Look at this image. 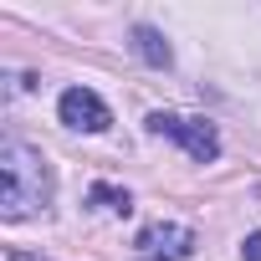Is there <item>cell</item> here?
<instances>
[{
    "instance_id": "6da1fadb",
    "label": "cell",
    "mask_w": 261,
    "mask_h": 261,
    "mask_svg": "<svg viewBox=\"0 0 261 261\" xmlns=\"http://www.w3.org/2000/svg\"><path fill=\"white\" fill-rule=\"evenodd\" d=\"M51 195H57V179H51V164L41 149H31L21 139L0 144V215L31 220L51 205Z\"/></svg>"
},
{
    "instance_id": "7a4b0ae2",
    "label": "cell",
    "mask_w": 261,
    "mask_h": 261,
    "mask_svg": "<svg viewBox=\"0 0 261 261\" xmlns=\"http://www.w3.org/2000/svg\"><path fill=\"white\" fill-rule=\"evenodd\" d=\"M149 134L159 139H174L190 159L200 164H215L220 159V134L205 123V118H185V113H149Z\"/></svg>"
},
{
    "instance_id": "3957f363",
    "label": "cell",
    "mask_w": 261,
    "mask_h": 261,
    "mask_svg": "<svg viewBox=\"0 0 261 261\" xmlns=\"http://www.w3.org/2000/svg\"><path fill=\"white\" fill-rule=\"evenodd\" d=\"M190 251H195V230L179 225V220H154L134 241V256L139 261H185Z\"/></svg>"
},
{
    "instance_id": "277c9868",
    "label": "cell",
    "mask_w": 261,
    "mask_h": 261,
    "mask_svg": "<svg viewBox=\"0 0 261 261\" xmlns=\"http://www.w3.org/2000/svg\"><path fill=\"white\" fill-rule=\"evenodd\" d=\"M57 113H62V123H67V128H82V134H102V128L113 123L108 102H102L92 87H67V92H62V102H57Z\"/></svg>"
},
{
    "instance_id": "5b68a950",
    "label": "cell",
    "mask_w": 261,
    "mask_h": 261,
    "mask_svg": "<svg viewBox=\"0 0 261 261\" xmlns=\"http://www.w3.org/2000/svg\"><path fill=\"white\" fill-rule=\"evenodd\" d=\"M134 51L149 62V67H169L174 62V51H169V41H164V31H154V26H134Z\"/></svg>"
},
{
    "instance_id": "8992f818",
    "label": "cell",
    "mask_w": 261,
    "mask_h": 261,
    "mask_svg": "<svg viewBox=\"0 0 261 261\" xmlns=\"http://www.w3.org/2000/svg\"><path fill=\"white\" fill-rule=\"evenodd\" d=\"M97 210H113V215H128L134 210V200H128V190H113V185H92V195H87Z\"/></svg>"
},
{
    "instance_id": "52a82bcc",
    "label": "cell",
    "mask_w": 261,
    "mask_h": 261,
    "mask_svg": "<svg viewBox=\"0 0 261 261\" xmlns=\"http://www.w3.org/2000/svg\"><path fill=\"white\" fill-rule=\"evenodd\" d=\"M241 256H246V261H261V230H251V236L241 241Z\"/></svg>"
},
{
    "instance_id": "ba28073f",
    "label": "cell",
    "mask_w": 261,
    "mask_h": 261,
    "mask_svg": "<svg viewBox=\"0 0 261 261\" xmlns=\"http://www.w3.org/2000/svg\"><path fill=\"white\" fill-rule=\"evenodd\" d=\"M6 261H46V256H31V251H11Z\"/></svg>"
}]
</instances>
